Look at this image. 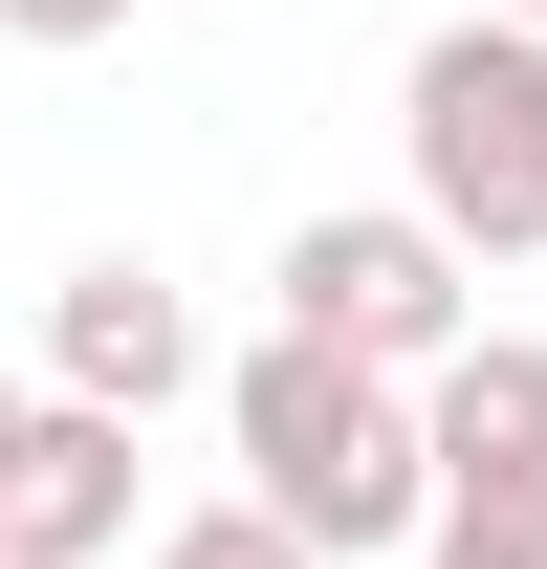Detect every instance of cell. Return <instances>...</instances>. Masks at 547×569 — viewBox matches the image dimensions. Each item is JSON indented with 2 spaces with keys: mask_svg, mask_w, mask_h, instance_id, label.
<instances>
[{
  "mask_svg": "<svg viewBox=\"0 0 547 569\" xmlns=\"http://www.w3.org/2000/svg\"><path fill=\"white\" fill-rule=\"evenodd\" d=\"M285 329H307V351H350V372H438L481 329V263L460 241H438V219L416 198H350V219H285Z\"/></svg>",
  "mask_w": 547,
  "mask_h": 569,
  "instance_id": "obj_3",
  "label": "cell"
},
{
  "mask_svg": "<svg viewBox=\"0 0 547 569\" xmlns=\"http://www.w3.org/2000/svg\"><path fill=\"white\" fill-rule=\"evenodd\" d=\"M132 0H0V44H110Z\"/></svg>",
  "mask_w": 547,
  "mask_h": 569,
  "instance_id": "obj_7",
  "label": "cell"
},
{
  "mask_svg": "<svg viewBox=\"0 0 547 569\" xmlns=\"http://www.w3.org/2000/svg\"><path fill=\"white\" fill-rule=\"evenodd\" d=\"M153 569H307V548H285L263 503H198V526H153Z\"/></svg>",
  "mask_w": 547,
  "mask_h": 569,
  "instance_id": "obj_6",
  "label": "cell"
},
{
  "mask_svg": "<svg viewBox=\"0 0 547 569\" xmlns=\"http://www.w3.org/2000/svg\"><path fill=\"white\" fill-rule=\"evenodd\" d=\"M0 548L22 569H110L132 548V417H67V395H44L22 460H0Z\"/></svg>",
  "mask_w": 547,
  "mask_h": 569,
  "instance_id": "obj_5",
  "label": "cell"
},
{
  "mask_svg": "<svg viewBox=\"0 0 547 569\" xmlns=\"http://www.w3.org/2000/svg\"><path fill=\"white\" fill-rule=\"evenodd\" d=\"M395 153L460 263H547V44L526 22H438L395 67Z\"/></svg>",
  "mask_w": 547,
  "mask_h": 569,
  "instance_id": "obj_2",
  "label": "cell"
},
{
  "mask_svg": "<svg viewBox=\"0 0 547 569\" xmlns=\"http://www.w3.org/2000/svg\"><path fill=\"white\" fill-rule=\"evenodd\" d=\"M481 22H526V44H547V0H481Z\"/></svg>",
  "mask_w": 547,
  "mask_h": 569,
  "instance_id": "obj_9",
  "label": "cell"
},
{
  "mask_svg": "<svg viewBox=\"0 0 547 569\" xmlns=\"http://www.w3.org/2000/svg\"><path fill=\"white\" fill-rule=\"evenodd\" d=\"M44 395L67 417H153V395H198V307L153 263H67L44 284Z\"/></svg>",
  "mask_w": 547,
  "mask_h": 569,
  "instance_id": "obj_4",
  "label": "cell"
},
{
  "mask_svg": "<svg viewBox=\"0 0 547 569\" xmlns=\"http://www.w3.org/2000/svg\"><path fill=\"white\" fill-rule=\"evenodd\" d=\"M22 417H44V395H22V372H0V460H22Z\"/></svg>",
  "mask_w": 547,
  "mask_h": 569,
  "instance_id": "obj_8",
  "label": "cell"
},
{
  "mask_svg": "<svg viewBox=\"0 0 547 569\" xmlns=\"http://www.w3.org/2000/svg\"><path fill=\"white\" fill-rule=\"evenodd\" d=\"M219 438H241V503H263L307 569L438 526V438H416V395L350 372V351H307V329H263V351L219 372Z\"/></svg>",
  "mask_w": 547,
  "mask_h": 569,
  "instance_id": "obj_1",
  "label": "cell"
},
{
  "mask_svg": "<svg viewBox=\"0 0 547 569\" xmlns=\"http://www.w3.org/2000/svg\"><path fill=\"white\" fill-rule=\"evenodd\" d=\"M0 569H22V548H0Z\"/></svg>",
  "mask_w": 547,
  "mask_h": 569,
  "instance_id": "obj_10",
  "label": "cell"
}]
</instances>
